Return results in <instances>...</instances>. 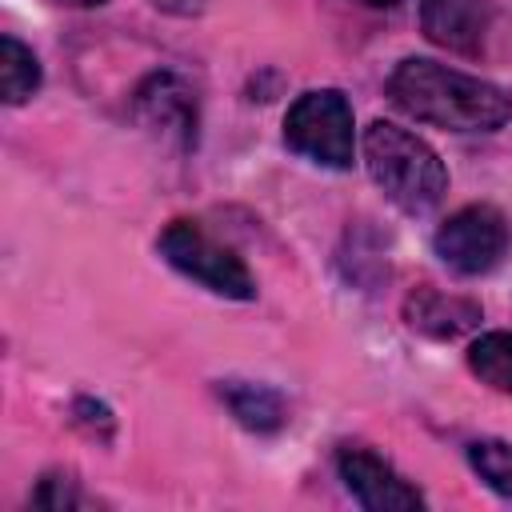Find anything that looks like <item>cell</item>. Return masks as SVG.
I'll return each mask as SVG.
<instances>
[{"label": "cell", "mask_w": 512, "mask_h": 512, "mask_svg": "<svg viewBox=\"0 0 512 512\" xmlns=\"http://www.w3.org/2000/svg\"><path fill=\"white\" fill-rule=\"evenodd\" d=\"M404 320H408V328H416L432 340H456L480 324V304L424 284L404 300Z\"/></svg>", "instance_id": "cell-9"}, {"label": "cell", "mask_w": 512, "mask_h": 512, "mask_svg": "<svg viewBox=\"0 0 512 512\" xmlns=\"http://www.w3.org/2000/svg\"><path fill=\"white\" fill-rule=\"evenodd\" d=\"M468 368L496 392L512 396V332H484L468 348Z\"/></svg>", "instance_id": "cell-12"}, {"label": "cell", "mask_w": 512, "mask_h": 512, "mask_svg": "<svg viewBox=\"0 0 512 512\" xmlns=\"http://www.w3.org/2000/svg\"><path fill=\"white\" fill-rule=\"evenodd\" d=\"M284 144L324 168H348L356 132H352V104L336 88H312L296 96L284 116Z\"/></svg>", "instance_id": "cell-3"}, {"label": "cell", "mask_w": 512, "mask_h": 512, "mask_svg": "<svg viewBox=\"0 0 512 512\" xmlns=\"http://www.w3.org/2000/svg\"><path fill=\"white\" fill-rule=\"evenodd\" d=\"M160 252H164V260H168L176 272H184L188 280L204 284V288L216 292V296H228V300H252V296H256V280H252V272L244 268V260H240L232 248L216 244V240H212L200 224H192V220H172V224L160 232Z\"/></svg>", "instance_id": "cell-4"}, {"label": "cell", "mask_w": 512, "mask_h": 512, "mask_svg": "<svg viewBox=\"0 0 512 512\" xmlns=\"http://www.w3.org/2000/svg\"><path fill=\"white\" fill-rule=\"evenodd\" d=\"M388 96L412 120L448 132H496L512 116V100L504 96V88L424 56L400 60L392 68Z\"/></svg>", "instance_id": "cell-1"}, {"label": "cell", "mask_w": 512, "mask_h": 512, "mask_svg": "<svg viewBox=\"0 0 512 512\" xmlns=\"http://www.w3.org/2000/svg\"><path fill=\"white\" fill-rule=\"evenodd\" d=\"M512 244V232H508V220L492 208V204H468L460 212H452L440 228H436V256L460 272V276H480V272H492L504 252Z\"/></svg>", "instance_id": "cell-5"}, {"label": "cell", "mask_w": 512, "mask_h": 512, "mask_svg": "<svg viewBox=\"0 0 512 512\" xmlns=\"http://www.w3.org/2000/svg\"><path fill=\"white\" fill-rule=\"evenodd\" d=\"M132 108L144 128L172 136L180 148H188L196 140V96L188 92V84L176 72H152L136 88Z\"/></svg>", "instance_id": "cell-7"}, {"label": "cell", "mask_w": 512, "mask_h": 512, "mask_svg": "<svg viewBox=\"0 0 512 512\" xmlns=\"http://www.w3.org/2000/svg\"><path fill=\"white\" fill-rule=\"evenodd\" d=\"M32 504L48 508V512H72V508H80V488H76L72 476L48 472V476H40V484L32 492Z\"/></svg>", "instance_id": "cell-14"}, {"label": "cell", "mask_w": 512, "mask_h": 512, "mask_svg": "<svg viewBox=\"0 0 512 512\" xmlns=\"http://www.w3.org/2000/svg\"><path fill=\"white\" fill-rule=\"evenodd\" d=\"M56 4H68V8H96V4H104V0H56Z\"/></svg>", "instance_id": "cell-16"}, {"label": "cell", "mask_w": 512, "mask_h": 512, "mask_svg": "<svg viewBox=\"0 0 512 512\" xmlns=\"http://www.w3.org/2000/svg\"><path fill=\"white\" fill-rule=\"evenodd\" d=\"M496 24V0H420V28L448 52H480Z\"/></svg>", "instance_id": "cell-8"}, {"label": "cell", "mask_w": 512, "mask_h": 512, "mask_svg": "<svg viewBox=\"0 0 512 512\" xmlns=\"http://www.w3.org/2000/svg\"><path fill=\"white\" fill-rule=\"evenodd\" d=\"M160 12H172V16H196L208 0H152Z\"/></svg>", "instance_id": "cell-15"}, {"label": "cell", "mask_w": 512, "mask_h": 512, "mask_svg": "<svg viewBox=\"0 0 512 512\" xmlns=\"http://www.w3.org/2000/svg\"><path fill=\"white\" fill-rule=\"evenodd\" d=\"M364 164L376 188L404 212H428L448 192V172L440 156L416 132L392 120H372L364 128Z\"/></svg>", "instance_id": "cell-2"}, {"label": "cell", "mask_w": 512, "mask_h": 512, "mask_svg": "<svg viewBox=\"0 0 512 512\" xmlns=\"http://www.w3.org/2000/svg\"><path fill=\"white\" fill-rule=\"evenodd\" d=\"M468 464L480 472V480L512 500V444L508 440H476L468 444Z\"/></svg>", "instance_id": "cell-13"}, {"label": "cell", "mask_w": 512, "mask_h": 512, "mask_svg": "<svg viewBox=\"0 0 512 512\" xmlns=\"http://www.w3.org/2000/svg\"><path fill=\"white\" fill-rule=\"evenodd\" d=\"M336 468L344 488L368 508V512H416L424 508V496L376 452L368 448H340L336 452Z\"/></svg>", "instance_id": "cell-6"}, {"label": "cell", "mask_w": 512, "mask_h": 512, "mask_svg": "<svg viewBox=\"0 0 512 512\" xmlns=\"http://www.w3.org/2000/svg\"><path fill=\"white\" fill-rule=\"evenodd\" d=\"M224 404L232 408V416L248 428V432H276L284 424V400L276 388L268 384H248V380H228L220 384Z\"/></svg>", "instance_id": "cell-10"}, {"label": "cell", "mask_w": 512, "mask_h": 512, "mask_svg": "<svg viewBox=\"0 0 512 512\" xmlns=\"http://www.w3.org/2000/svg\"><path fill=\"white\" fill-rule=\"evenodd\" d=\"M364 4H368V8H396L400 0H364Z\"/></svg>", "instance_id": "cell-17"}, {"label": "cell", "mask_w": 512, "mask_h": 512, "mask_svg": "<svg viewBox=\"0 0 512 512\" xmlns=\"http://www.w3.org/2000/svg\"><path fill=\"white\" fill-rule=\"evenodd\" d=\"M40 88V60L16 36H0V92L4 104H24Z\"/></svg>", "instance_id": "cell-11"}]
</instances>
